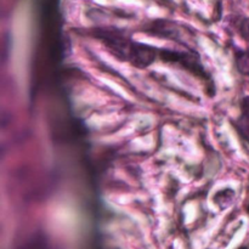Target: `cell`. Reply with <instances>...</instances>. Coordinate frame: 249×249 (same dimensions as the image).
<instances>
[{
  "label": "cell",
  "instance_id": "cell-3",
  "mask_svg": "<svg viewBox=\"0 0 249 249\" xmlns=\"http://www.w3.org/2000/svg\"><path fill=\"white\" fill-rule=\"evenodd\" d=\"M238 31H240L241 36H242L245 40L249 41V17H247V18H245L241 22L240 27H238Z\"/></svg>",
  "mask_w": 249,
  "mask_h": 249
},
{
  "label": "cell",
  "instance_id": "cell-4",
  "mask_svg": "<svg viewBox=\"0 0 249 249\" xmlns=\"http://www.w3.org/2000/svg\"><path fill=\"white\" fill-rule=\"evenodd\" d=\"M240 249H247V248H240Z\"/></svg>",
  "mask_w": 249,
  "mask_h": 249
},
{
  "label": "cell",
  "instance_id": "cell-2",
  "mask_svg": "<svg viewBox=\"0 0 249 249\" xmlns=\"http://www.w3.org/2000/svg\"><path fill=\"white\" fill-rule=\"evenodd\" d=\"M236 128H237L238 133L243 136V139H246L249 142V109H246L245 113L237 119Z\"/></svg>",
  "mask_w": 249,
  "mask_h": 249
},
{
  "label": "cell",
  "instance_id": "cell-1",
  "mask_svg": "<svg viewBox=\"0 0 249 249\" xmlns=\"http://www.w3.org/2000/svg\"><path fill=\"white\" fill-rule=\"evenodd\" d=\"M236 66L240 73L249 75V48L236 53Z\"/></svg>",
  "mask_w": 249,
  "mask_h": 249
}]
</instances>
